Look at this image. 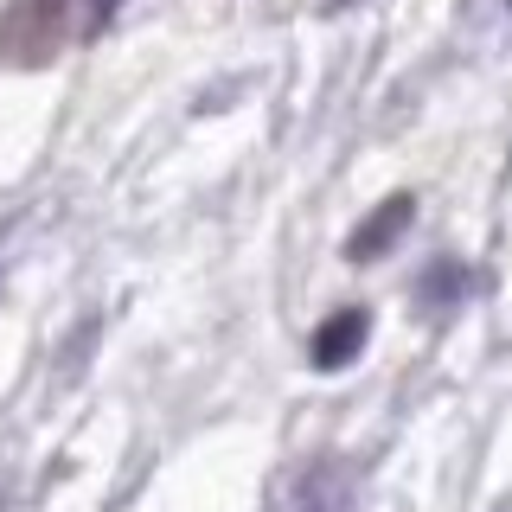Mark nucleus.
I'll list each match as a JSON object with an SVG mask.
<instances>
[{
    "mask_svg": "<svg viewBox=\"0 0 512 512\" xmlns=\"http://www.w3.org/2000/svg\"><path fill=\"white\" fill-rule=\"evenodd\" d=\"M365 340H372V314H365V308H340V314H327V320L314 327L308 365H314V372H340V365L359 359Z\"/></svg>",
    "mask_w": 512,
    "mask_h": 512,
    "instance_id": "f03ea898",
    "label": "nucleus"
},
{
    "mask_svg": "<svg viewBox=\"0 0 512 512\" xmlns=\"http://www.w3.org/2000/svg\"><path fill=\"white\" fill-rule=\"evenodd\" d=\"M410 218H416V199H410V192H391L372 218H359V231L346 237V256H352V263H372V256H384L397 237L410 231Z\"/></svg>",
    "mask_w": 512,
    "mask_h": 512,
    "instance_id": "7ed1b4c3",
    "label": "nucleus"
},
{
    "mask_svg": "<svg viewBox=\"0 0 512 512\" xmlns=\"http://www.w3.org/2000/svg\"><path fill=\"white\" fill-rule=\"evenodd\" d=\"M122 0H7L0 7V64L13 71H39L71 45L103 39Z\"/></svg>",
    "mask_w": 512,
    "mask_h": 512,
    "instance_id": "f257e3e1",
    "label": "nucleus"
},
{
    "mask_svg": "<svg viewBox=\"0 0 512 512\" xmlns=\"http://www.w3.org/2000/svg\"><path fill=\"white\" fill-rule=\"evenodd\" d=\"M468 263H455V256H442V263H429L423 269V282H416V301L423 308H455L461 295H468Z\"/></svg>",
    "mask_w": 512,
    "mask_h": 512,
    "instance_id": "20e7f679",
    "label": "nucleus"
},
{
    "mask_svg": "<svg viewBox=\"0 0 512 512\" xmlns=\"http://www.w3.org/2000/svg\"><path fill=\"white\" fill-rule=\"evenodd\" d=\"M327 7H352V0H327Z\"/></svg>",
    "mask_w": 512,
    "mask_h": 512,
    "instance_id": "39448f33",
    "label": "nucleus"
}]
</instances>
